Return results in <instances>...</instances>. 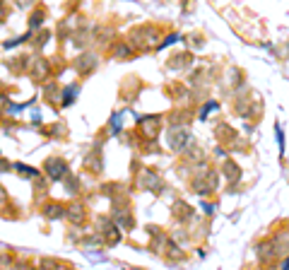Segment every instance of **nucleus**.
I'll return each mask as SVG.
<instances>
[{
	"label": "nucleus",
	"instance_id": "obj_1",
	"mask_svg": "<svg viewBox=\"0 0 289 270\" xmlns=\"http://www.w3.org/2000/svg\"><path fill=\"white\" fill-rule=\"evenodd\" d=\"M44 169H46L48 179H53V181H58V179H63V176L68 174V162L61 157H48L46 164H44Z\"/></svg>",
	"mask_w": 289,
	"mask_h": 270
},
{
	"label": "nucleus",
	"instance_id": "obj_2",
	"mask_svg": "<svg viewBox=\"0 0 289 270\" xmlns=\"http://www.w3.org/2000/svg\"><path fill=\"white\" fill-rule=\"evenodd\" d=\"M113 217H116V222L121 224V227H133V217H130V210H128V205H125L123 200H113Z\"/></svg>",
	"mask_w": 289,
	"mask_h": 270
},
{
	"label": "nucleus",
	"instance_id": "obj_3",
	"mask_svg": "<svg viewBox=\"0 0 289 270\" xmlns=\"http://www.w3.org/2000/svg\"><path fill=\"white\" fill-rule=\"evenodd\" d=\"M99 227H102V239L106 241V246H116L118 241H121V234H118V229L113 227V222L111 220H99Z\"/></svg>",
	"mask_w": 289,
	"mask_h": 270
},
{
	"label": "nucleus",
	"instance_id": "obj_4",
	"mask_svg": "<svg viewBox=\"0 0 289 270\" xmlns=\"http://www.w3.org/2000/svg\"><path fill=\"white\" fill-rule=\"evenodd\" d=\"M193 188H196L198 193H210L217 188V174H207V176H198L196 181H193Z\"/></svg>",
	"mask_w": 289,
	"mask_h": 270
},
{
	"label": "nucleus",
	"instance_id": "obj_5",
	"mask_svg": "<svg viewBox=\"0 0 289 270\" xmlns=\"http://www.w3.org/2000/svg\"><path fill=\"white\" fill-rule=\"evenodd\" d=\"M140 186L142 188H147V191H152V193H159L162 191V179H159L155 171H142Z\"/></svg>",
	"mask_w": 289,
	"mask_h": 270
},
{
	"label": "nucleus",
	"instance_id": "obj_6",
	"mask_svg": "<svg viewBox=\"0 0 289 270\" xmlns=\"http://www.w3.org/2000/svg\"><path fill=\"white\" fill-rule=\"evenodd\" d=\"M85 205H82V203H72V205H68L65 207V217H68V220H70L72 224H82L85 222Z\"/></svg>",
	"mask_w": 289,
	"mask_h": 270
},
{
	"label": "nucleus",
	"instance_id": "obj_7",
	"mask_svg": "<svg viewBox=\"0 0 289 270\" xmlns=\"http://www.w3.org/2000/svg\"><path fill=\"white\" fill-rule=\"evenodd\" d=\"M140 126H142V130H145V135H147V138H157L159 128H162V121L157 119V116H142Z\"/></svg>",
	"mask_w": 289,
	"mask_h": 270
},
{
	"label": "nucleus",
	"instance_id": "obj_8",
	"mask_svg": "<svg viewBox=\"0 0 289 270\" xmlns=\"http://www.w3.org/2000/svg\"><path fill=\"white\" fill-rule=\"evenodd\" d=\"M72 65H75V70H78L80 75H85V72H92L94 68H97V56H92V53H87V56H80Z\"/></svg>",
	"mask_w": 289,
	"mask_h": 270
},
{
	"label": "nucleus",
	"instance_id": "obj_9",
	"mask_svg": "<svg viewBox=\"0 0 289 270\" xmlns=\"http://www.w3.org/2000/svg\"><path fill=\"white\" fill-rule=\"evenodd\" d=\"M169 145H171V150L176 152H183L188 147V133L186 130H171V138H169Z\"/></svg>",
	"mask_w": 289,
	"mask_h": 270
},
{
	"label": "nucleus",
	"instance_id": "obj_10",
	"mask_svg": "<svg viewBox=\"0 0 289 270\" xmlns=\"http://www.w3.org/2000/svg\"><path fill=\"white\" fill-rule=\"evenodd\" d=\"M29 70H31V78H34V80H46L51 68H48L46 58H36V61L29 65Z\"/></svg>",
	"mask_w": 289,
	"mask_h": 270
},
{
	"label": "nucleus",
	"instance_id": "obj_11",
	"mask_svg": "<svg viewBox=\"0 0 289 270\" xmlns=\"http://www.w3.org/2000/svg\"><path fill=\"white\" fill-rule=\"evenodd\" d=\"M44 215H46L48 220H55V217H65V207L58 205V203H48L44 207Z\"/></svg>",
	"mask_w": 289,
	"mask_h": 270
},
{
	"label": "nucleus",
	"instance_id": "obj_12",
	"mask_svg": "<svg viewBox=\"0 0 289 270\" xmlns=\"http://www.w3.org/2000/svg\"><path fill=\"white\" fill-rule=\"evenodd\" d=\"M85 167L92 169V171H99V169H102V162H99V147L94 150V155H87L85 157Z\"/></svg>",
	"mask_w": 289,
	"mask_h": 270
},
{
	"label": "nucleus",
	"instance_id": "obj_13",
	"mask_svg": "<svg viewBox=\"0 0 289 270\" xmlns=\"http://www.w3.org/2000/svg\"><path fill=\"white\" fill-rule=\"evenodd\" d=\"M224 174H227L229 181H236V179L241 176V169L236 167L234 162H224Z\"/></svg>",
	"mask_w": 289,
	"mask_h": 270
},
{
	"label": "nucleus",
	"instance_id": "obj_14",
	"mask_svg": "<svg viewBox=\"0 0 289 270\" xmlns=\"http://www.w3.org/2000/svg\"><path fill=\"white\" fill-rule=\"evenodd\" d=\"M190 61H193V58L188 56V53H181V56H174L171 58V68H188V65H190Z\"/></svg>",
	"mask_w": 289,
	"mask_h": 270
},
{
	"label": "nucleus",
	"instance_id": "obj_15",
	"mask_svg": "<svg viewBox=\"0 0 289 270\" xmlns=\"http://www.w3.org/2000/svg\"><path fill=\"white\" fill-rule=\"evenodd\" d=\"M80 87L78 85H70V89H65V94H63V106H68V104L75 102V97H78Z\"/></svg>",
	"mask_w": 289,
	"mask_h": 270
},
{
	"label": "nucleus",
	"instance_id": "obj_16",
	"mask_svg": "<svg viewBox=\"0 0 289 270\" xmlns=\"http://www.w3.org/2000/svg\"><path fill=\"white\" fill-rule=\"evenodd\" d=\"M15 169H17V171H20V174L29 176V179H36V176H39V171H36V169H31V167H24V164H15Z\"/></svg>",
	"mask_w": 289,
	"mask_h": 270
},
{
	"label": "nucleus",
	"instance_id": "obj_17",
	"mask_svg": "<svg viewBox=\"0 0 289 270\" xmlns=\"http://www.w3.org/2000/svg\"><path fill=\"white\" fill-rule=\"evenodd\" d=\"M78 179H75V176H68V181H65V188H68V191L70 193H78Z\"/></svg>",
	"mask_w": 289,
	"mask_h": 270
},
{
	"label": "nucleus",
	"instance_id": "obj_18",
	"mask_svg": "<svg viewBox=\"0 0 289 270\" xmlns=\"http://www.w3.org/2000/svg\"><path fill=\"white\" fill-rule=\"evenodd\" d=\"M46 99L48 102H55V99H58V87H55V85H48L46 87Z\"/></svg>",
	"mask_w": 289,
	"mask_h": 270
},
{
	"label": "nucleus",
	"instance_id": "obj_19",
	"mask_svg": "<svg viewBox=\"0 0 289 270\" xmlns=\"http://www.w3.org/2000/svg\"><path fill=\"white\" fill-rule=\"evenodd\" d=\"M41 20H44V12H41V10H36V12H34V17H31V27H34V29H36V27H41Z\"/></svg>",
	"mask_w": 289,
	"mask_h": 270
},
{
	"label": "nucleus",
	"instance_id": "obj_20",
	"mask_svg": "<svg viewBox=\"0 0 289 270\" xmlns=\"http://www.w3.org/2000/svg\"><path fill=\"white\" fill-rule=\"evenodd\" d=\"M3 109H17V106H12L5 94H0V113H3Z\"/></svg>",
	"mask_w": 289,
	"mask_h": 270
},
{
	"label": "nucleus",
	"instance_id": "obj_21",
	"mask_svg": "<svg viewBox=\"0 0 289 270\" xmlns=\"http://www.w3.org/2000/svg\"><path fill=\"white\" fill-rule=\"evenodd\" d=\"M130 53V46L128 44H118L116 46V56H128Z\"/></svg>",
	"mask_w": 289,
	"mask_h": 270
},
{
	"label": "nucleus",
	"instance_id": "obj_22",
	"mask_svg": "<svg viewBox=\"0 0 289 270\" xmlns=\"http://www.w3.org/2000/svg\"><path fill=\"white\" fill-rule=\"evenodd\" d=\"M5 203H8V196H5V188L0 186V207L5 205Z\"/></svg>",
	"mask_w": 289,
	"mask_h": 270
},
{
	"label": "nucleus",
	"instance_id": "obj_23",
	"mask_svg": "<svg viewBox=\"0 0 289 270\" xmlns=\"http://www.w3.org/2000/svg\"><path fill=\"white\" fill-rule=\"evenodd\" d=\"M5 169H10V164H8V162H3V159H0V171H5Z\"/></svg>",
	"mask_w": 289,
	"mask_h": 270
},
{
	"label": "nucleus",
	"instance_id": "obj_24",
	"mask_svg": "<svg viewBox=\"0 0 289 270\" xmlns=\"http://www.w3.org/2000/svg\"><path fill=\"white\" fill-rule=\"evenodd\" d=\"M282 270H289V261H287V263H284V265H282Z\"/></svg>",
	"mask_w": 289,
	"mask_h": 270
}]
</instances>
